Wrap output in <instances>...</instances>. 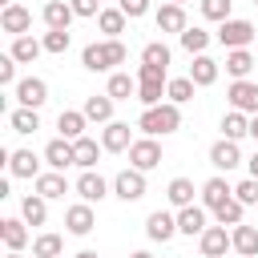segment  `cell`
I'll return each instance as SVG.
<instances>
[{
    "mask_svg": "<svg viewBox=\"0 0 258 258\" xmlns=\"http://www.w3.org/2000/svg\"><path fill=\"white\" fill-rule=\"evenodd\" d=\"M137 129L145 137H169L181 129V109L173 101H161V105H149L141 117H137Z\"/></svg>",
    "mask_w": 258,
    "mask_h": 258,
    "instance_id": "1",
    "label": "cell"
},
{
    "mask_svg": "<svg viewBox=\"0 0 258 258\" xmlns=\"http://www.w3.org/2000/svg\"><path fill=\"white\" fill-rule=\"evenodd\" d=\"M125 44L117 40V36H105V40H93V44H85V52H81V64L89 69V73H109L113 64H125Z\"/></svg>",
    "mask_w": 258,
    "mask_h": 258,
    "instance_id": "2",
    "label": "cell"
},
{
    "mask_svg": "<svg viewBox=\"0 0 258 258\" xmlns=\"http://www.w3.org/2000/svg\"><path fill=\"white\" fill-rule=\"evenodd\" d=\"M218 40H222L226 48H246V44H254V40H258V28H254L250 20L230 16V20H222V24H218Z\"/></svg>",
    "mask_w": 258,
    "mask_h": 258,
    "instance_id": "3",
    "label": "cell"
},
{
    "mask_svg": "<svg viewBox=\"0 0 258 258\" xmlns=\"http://www.w3.org/2000/svg\"><path fill=\"white\" fill-rule=\"evenodd\" d=\"M129 165H133V169H141V173L157 169V165H161V145H157L153 137L133 141V145H129Z\"/></svg>",
    "mask_w": 258,
    "mask_h": 258,
    "instance_id": "4",
    "label": "cell"
},
{
    "mask_svg": "<svg viewBox=\"0 0 258 258\" xmlns=\"http://www.w3.org/2000/svg\"><path fill=\"white\" fill-rule=\"evenodd\" d=\"M113 194L121 198V202H141L145 198V173L141 169H121L117 177H113Z\"/></svg>",
    "mask_w": 258,
    "mask_h": 258,
    "instance_id": "5",
    "label": "cell"
},
{
    "mask_svg": "<svg viewBox=\"0 0 258 258\" xmlns=\"http://www.w3.org/2000/svg\"><path fill=\"white\" fill-rule=\"evenodd\" d=\"M198 246H202V258H226V250H234V238L226 234V226H206Z\"/></svg>",
    "mask_w": 258,
    "mask_h": 258,
    "instance_id": "6",
    "label": "cell"
},
{
    "mask_svg": "<svg viewBox=\"0 0 258 258\" xmlns=\"http://www.w3.org/2000/svg\"><path fill=\"white\" fill-rule=\"evenodd\" d=\"M226 97H230V109H242V113H250V117L258 113V85H254V81H246V77L234 81V85L226 89Z\"/></svg>",
    "mask_w": 258,
    "mask_h": 258,
    "instance_id": "7",
    "label": "cell"
},
{
    "mask_svg": "<svg viewBox=\"0 0 258 258\" xmlns=\"http://www.w3.org/2000/svg\"><path fill=\"white\" fill-rule=\"evenodd\" d=\"M210 165L214 169H238L242 165V149H238V141H230V137H222V141H214L210 145Z\"/></svg>",
    "mask_w": 258,
    "mask_h": 258,
    "instance_id": "8",
    "label": "cell"
},
{
    "mask_svg": "<svg viewBox=\"0 0 258 258\" xmlns=\"http://www.w3.org/2000/svg\"><path fill=\"white\" fill-rule=\"evenodd\" d=\"M12 89H16V101L28 105V109H40V105L48 101V85H44L40 77H24V81H16Z\"/></svg>",
    "mask_w": 258,
    "mask_h": 258,
    "instance_id": "9",
    "label": "cell"
},
{
    "mask_svg": "<svg viewBox=\"0 0 258 258\" xmlns=\"http://www.w3.org/2000/svg\"><path fill=\"white\" fill-rule=\"evenodd\" d=\"M64 226H69V234L85 238V234L97 226V214H93V206H89V202H77V206H69V210H64Z\"/></svg>",
    "mask_w": 258,
    "mask_h": 258,
    "instance_id": "10",
    "label": "cell"
},
{
    "mask_svg": "<svg viewBox=\"0 0 258 258\" xmlns=\"http://www.w3.org/2000/svg\"><path fill=\"white\" fill-rule=\"evenodd\" d=\"M0 28H4L8 36H24V32L32 28V12H28L24 4H8V8L0 12Z\"/></svg>",
    "mask_w": 258,
    "mask_h": 258,
    "instance_id": "11",
    "label": "cell"
},
{
    "mask_svg": "<svg viewBox=\"0 0 258 258\" xmlns=\"http://www.w3.org/2000/svg\"><path fill=\"white\" fill-rule=\"evenodd\" d=\"M206 218H210V210H206V206H181V210H177V234L202 238V230H206Z\"/></svg>",
    "mask_w": 258,
    "mask_h": 258,
    "instance_id": "12",
    "label": "cell"
},
{
    "mask_svg": "<svg viewBox=\"0 0 258 258\" xmlns=\"http://www.w3.org/2000/svg\"><path fill=\"white\" fill-rule=\"evenodd\" d=\"M145 234H149V242H169V238L177 234V218L165 214V210H153V214L145 218Z\"/></svg>",
    "mask_w": 258,
    "mask_h": 258,
    "instance_id": "13",
    "label": "cell"
},
{
    "mask_svg": "<svg viewBox=\"0 0 258 258\" xmlns=\"http://www.w3.org/2000/svg\"><path fill=\"white\" fill-rule=\"evenodd\" d=\"M44 161H48V169H69V165H77L73 141H69V137H56V141H48V145H44Z\"/></svg>",
    "mask_w": 258,
    "mask_h": 258,
    "instance_id": "14",
    "label": "cell"
},
{
    "mask_svg": "<svg viewBox=\"0 0 258 258\" xmlns=\"http://www.w3.org/2000/svg\"><path fill=\"white\" fill-rule=\"evenodd\" d=\"M73 189L81 194V202H89V206H93V202H101V198L109 194V181H105L101 173H93V169H85V173L77 177V185H73Z\"/></svg>",
    "mask_w": 258,
    "mask_h": 258,
    "instance_id": "15",
    "label": "cell"
},
{
    "mask_svg": "<svg viewBox=\"0 0 258 258\" xmlns=\"http://www.w3.org/2000/svg\"><path fill=\"white\" fill-rule=\"evenodd\" d=\"M8 173L12 177H40V161L32 149H12L8 153Z\"/></svg>",
    "mask_w": 258,
    "mask_h": 258,
    "instance_id": "16",
    "label": "cell"
},
{
    "mask_svg": "<svg viewBox=\"0 0 258 258\" xmlns=\"http://www.w3.org/2000/svg\"><path fill=\"white\" fill-rule=\"evenodd\" d=\"M230 198H234V185H230L226 177H210V181L202 185V206H206L210 214H214L222 202H230Z\"/></svg>",
    "mask_w": 258,
    "mask_h": 258,
    "instance_id": "17",
    "label": "cell"
},
{
    "mask_svg": "<svg viewBox=\"0 0 258 258\" xmlns=\"http://www.w3.org/2000/svg\"><path fill=\"white\" fill-rule=\"evenodd\" d=\"M189 24H185V8L181 4H161L157 8V32H185Z\"/></svg>",
    "mask_w": 258,
    "mask_h": 258,
    "instance_id": "18",
    "label": "cell"
},
{
    "mask_svg": "<svg viewBox=\"0 0 258 258\" xmlns=\"http://www.w3.org/2000/svg\"><path fill=\"white\" fill-rule=\"evenodd\" d=\"M101 145H105L109 153H125V149L133 145L129 125H125V121H109V125H105V133H101Z\"/></svg>",
    "mask_w": 258,
    "mask_h": 258,
    "instance_id": "19",
    "label": "cell"
},
{
    "mask_svg": "<svg viewBox=\"0 0 258 258\" xmlns=\"http://www.w3.org/2000/svg\"><path fill=\"white\" fill-rule=\"evenodd\" d=\"M36 194L48 198V202H52V198H64V194H69V177H64V169H48V173H40V177H36Z\"/></svg>",
    "mask_w": 258,
    "mask_h": 258,
    "instance_id": "20",
    "label": "cell"
},
{
    "mask_svg": "<svg viewBox=\"0 0 258 258\" xmlns=\"http://www.w3.org/2000/svg\"><path fill=\"white\" fill-rule=\"evenodd\" d=\"M189 81H194L198 89L214 85V81H218V60H214V56H206V52H198V56H194V64H189Z\"/></svg>",
    "mask_w": 258,
    "mask_h": 258,
    "instance_id": "21",
    "label": "cell"
},
{
    "mask_svg": "<svg viewBox=\"0 0 258 258\" xmlns=\"http://www.w3.org/2000/svg\"><path fill=\"white\" fill-rule=\"evenodd\" d=\"M85 109H60V117H56V129H60V137H69V141H77V137H85Z\"/></svg>",
    "mask_w": 258,
    "mask_h": 258,
    "instance_id": "22",
    "label": "cell"
},
{
    "mask_svg": "<svg viewBox=\"0 0 258 258\" xmlns=\"http://www.w3.org/2000/svg\"><path fill=\"white\" fill-rule=\"evenodd\" d=\"M24 226H28L24 218H4V222H0V238H4L8 250H24V246H28V230H24Z\"/></svg>",
    "mask_w": 258,
    "mask_h": 258,
    "instance_id": "23",
    "label": "cell"
},
{
    "mask_svg": "<svg viewBox=\"0 0 258 258\" xmlns=\"http://www.w3.org/2000/svg\"><path fill=\"white\" fill-rule=\"evenodd\" d=\"M230 238H234V250H238L242 258H258V230H254V226L238 222V226L230 230Z\"/></svg>",
    "mask_w": 258,
    "mask_h": 258,
    "instance_id": "24",
    "label": "cell"
},
{
    "mask_svg": "<svg viewBox=\"0 0 258 258\" xmlns=\"http://www.w3.org/2000/svg\"><path fill=\"white\" fill-rule=\"evenodd\" d=\"M40 16H44V24H48V28H69L77 12H73V4H69V0H48Z\"/></svg>",
    "mask_w": 258,
    "mask_h": 258,
    "instance_id": "25",
    "label": "cell"
},
{
    "mask_svg": "<svg viewBox=\"0 0 258 258\" xmlns=\"http://www.w3.org/2000/svg\"><path fill=\"white\" fill-rule=\"evenodd\" d=\"M20 64H32L40 52H44V40H36V36H12V48H8Z\"/></svg>",
    "mask_w": 258,
    "mask_h": 258,
    "instance_id": "26",
    "label": "cell"
},
{
    "mask_svg": "<svg viewBox=\"0 0 258 258\" xmlns=\"http://www.w3.org/2000/svg\"><path fill=\"white\" fill-rule=\"evenodd\" d=\"M250 69H254V52H250V48H230V52H226V73H230L234 81L250 77Z\"/></svg>",
    "mask_w": 258,
    "mask_h": 258,
    "instance_id": "27",
    "label": "cell"
},
{
    "mask_svg": "<svg viewBox=\"0 0 258 258\" xmlns=\"http://www.w3.org/2000/svg\"><path fill=\"white\" fill-rule=\"evenodd\" d=\"M85 117H89V121H101V125H109V121H113V97H109V93L85 97Z\"/></svg>",
    "mask_w": 258,
    "mask_h": 258,
    "instance_id": "28",
    "label": "cell"
},
{
    "mask_svg": "<svg viewBox=\"0 0 258 258\" xmlns=\"http://www.w3.org/2000/svg\"><path fill=\"white\" fill-rule=\"evenodd\" d=\"M250 133V113H242V109H230L226 117H222V137H230V141H242Z\"/></svg>",
    "mask_w": 258,
    "mask_h": 258,
    "instance_id": "29",
    "label": "cell"
},
{
    "mask_svg": "<svg viewBox=\"0 0 258 258\" xmlns=\"http://www.w3.org/2000/svg\"><path fill=\"white\" fill-rule=\"evenodd\" d=\"M48 198H40V194H28L24 202H20V218L28 222V226H44L48 222V206H44Z\"/></svg>",
    "mask_w": 258,
    "mask_h": 258,
    "instance_id": "30",
    "label": "cell"
},
{
    "mask_svg": "<svg viewBox=\"0 0 258 258\" xmlns=\"http://www.w3.org/2000/svg\"><path fill=\"white\" fill-rule=\"evenodd\" d=\"M105 93H109L113 101H129V97H137V81H133L129 73H113L109 85H105Z\"/></svg>",
    "mask_w": 258,
    "mask_h": 258,
    "instance_id": "31",
    "label": "cell"
},
{
    "mask_svg": "<svg viewBox=\"0 0 258 258\" xmlns=\"http://www.w3.org/2000/svg\"><path fill=\"white\" fill-rule=\"evenodd\" d=\"M8 125H12V133H36L40 129V117H36V109L20 105V109L8 113Z\"/></svg>",
    "mask_w": 258,
    "mask_h": 258,
    "instance_id": "32",
    "label": "cell"
},
{
    "mask_svg": "<svg viewBox=\"0 0 258 258\" xmlns=\"http://www.w3.org/2000/svg\"><path fill=\"white\" fill-rule=\"evenodd\" d=\"M101 149H105V145H97L93 137H77V141H73V153H77V165H81V169H93L97 157H101Z\"/></svg>",
    "mask_w": 258,
    "mask_h": 258,
    "instance_id": "33",
    "label": "cell"
},
{
    "mask_svg": "<svg viewBox=\"0 0 258 258\" xmlns=\"http://www.w3.org/2000/svg\"><path fill=\"white\" fill-rule=\"evenodd\" d=\"M165 198H169V206H194V181L189 177H173L169 185H165Z\"/></svg>",
    "mask_w": 258,
    "mask_h": 258,
    "instance_id": "34",
    "label": "cell"
},
{
    "mask_svg": "<svg viewBox=\"0 0 258 258\" xmlns=\"http://www.w3.org/2000/svg\"><path fill=\"white\" fill-rule=\"evenodd\" d=\"M125 20H129V16H125L121 8H101V16H97V28H101L105 36H121V32H125Z\"/></svg>",
    "mask_w": 258,
    "mask_h": 258,
    "instance_id": "35",
    "label": "cell"
},
{
    "mask_svg": "<svg viewBox=\"0 0 258 258\" xmlns=\"http://www.w3.org/2000/svg\"><path fill=\"white\" fill-rule=\"evenodd\" d=\"M177 40H181V48H185L189 56H198V52H206V44H210V32H206V28H198V24H189V28H185Z\"/></svg>",
    "mask_w": 258,
    "mask_h": 258,
    "instance_id": "36",
    "label": "cell"
},
{
    "mask_svg": "<svg viewBox=\"0 0 258 258\" xmlns=\"http://www.w3.org/2000/svg\"><path fill=\"white\" fill-rule=\"evenodd\" d=\"M60 250H64V238L60 234H40L32 242V258H60Z\"/></svg>",
    "mask_w": 258,
    "mask_h": 258,
    "instance_id": "37",
    "label": "cell"
},
{
    "mask_svg": "<svg viewBox=\"0 0 258 258\" xmlns=\"http://www.w3.org/2000/svg\"><path fill=\"white\" fill-rule=\"evenodd\" d=\"M194 89H198V85H194L189 77H173V81L165 85V97H169L173 105H185V101H194Z\"/></svg>",
    "mask_w": 258,
    "mask_h": 258,
    "instance_id": "38",
    "label": "cell"
},
{
    "mask_svg": "<svg viewBox=\"0 0 258 258\" xmlns=\"http://www.w3.org/2000/svg\"><path fill=\"white\" fill-rule=\"evenodd\" d=\"M69 44H73L69 28H48V32H44V52L60 56V52H69Z\"/></svg>",
    "mask_w": 258,
    "mask_h": 258,
    "instance_id": "39",
    "label": "cell"
},
{
    "mask_svg": "<svg viewBox=\"0 0 258 258\" xmlns=\"http://www.w3.org/2000/svg\"><path fill=\"white\" fill-rule=\"evenodd\" d=\"M242 210H246V206H242L238 198H230V202H222V206L214 210V218H218V226H238V222H242Z\"/></svg>",
    "mask_w": 258,
    "mask_h": 258,
    "instance_id": "40",
    "label": "cell"
},
{
    "mask_svg": "<svg viewBox=\"0 0 258 258\" xmlns=\"http://www.w3.org/2000/svg\"><path fill=\"white\" fill-rule=\"evenodd\" d=\"M169 56H173V52H169V44H161V40H153V44L141 48V60H145V64H161V69H169Z\"/></svg>",
    "mask_w": 258,
    "mask_h": 258,
    "instance_id": "41",
    "label": "cell"
},
{
    "mask_svg": "<svg viewBox=\"0 0 258 258\" xmlns=\"http://www.w3.org/2000/svg\"><path fill=\"white\" fill-rule=\"evenodd\" d=\"M230 4H234V0H202V16L222 24V20H230Z\"/></svg>",
    "mask_w": 258,
    "mask_h": 258,
    "instance_id": "42",
    "label": "cell"
},
{
    "mask_svg": "<svg viewBox=\"0 0 258 258\" xmlns=\"http://www.w3.org/2000/svg\"><path fill=\"white\" fill-rule=\"evenodd\" d=\"M137 85H169V81H165V69H161V64H145V60H141Z\"/></svg>",
    "mask_w": 258,
    "mask_h": 258,
    "instance_id": "43",
    "label": "cell"
},
{
    "mask_svg": "<svg viewBox=\"0 0 258 258\" xmlns=\"http://www.w3.org/2000/svg\"><path fill=\"white\" fill-rule=\"evenodd\" d=\"M234 198H238L242 206H258V177L238 181V185H234Z\"/></svg>",
    "mask_w": 258,
    "mask_h": 258,
    "instance_id": "44",
    "label": "cell"
},
{
    "mask_svg": "<svg viewBox=\"0 0 258 258\" xmlns=\"http://www.w3.org/2000/svg\"><path fill=\"white\" fill-rule=\"evenodd\" d=\"M161 97H165V85H137V101L149 109V105H161Z\"/></svg>",
    "mask_w": 258,
    "mask_h": 258,
    "instance_id": "45",
    "label": "cell"
},
{
    "mask_svg": "<svg viewBox=\"0 0 258 258\" xmlns=\"http://www.w3.org/2000/svg\"><path fill=\"white\" fill-rule=\"evenodd\" d=\"M16 56L8 52V56H0V85H16Z\"/></svg>",
    "mask_w": 258,
    "mask_h": 258,
    "instance_id": "46",
    "label": "cell"
},
{
    "mask_svg": "<svg viewBox=\"0 0 258 258\" xmlns=\"http://www.w3.org/2000/svg\"><path fill=\"white\" fill-rule=\"evenodd\" d=\"M117 8H121L129 20H137V16H145V12H149V0H117Z\"/></svg>",
    "mask_w": 258,
    "mask_h": 258,
    "instance_id": "47",
    "label": "cell"
},
{
    "mask_svg": "<svg viewBox=\"0 0 258 258\" xmlns=\"http://www.w3.org/2000/svg\"><path fill=\"white\" fill-rule=\"evenodd\" d=\"M69 4H73V12H77V16H101L97 0H69Z\"/></svg>",
    "mask_w": 258,
    "mask_h": 258,
    "instance_id": "48",
    "label": "cell"
},
{
    "mask_svg": "<svg viewBox=\"0 0 258 258\" xmlns=\"http://www.w3.org/2000/svg\"><path fill=\"white\" fill-rule=\"evenodd\" d=\"M246 165H250V177H258V153H254V157H250Z\"/></svg>",
    "mask_w": 258,
    "mask_h": 258,
    "instance_id": "49",
    "label": "cell"
},
{
    "mask_svg": "<svg viewBox=\"0 0 258 258\" xmlns=\"http://www.w3.org/2000/svg\"><path fill=\"white\" fill-rule=\"evenodd\" d=\"M250 137H254V141H258V113H254V117H250Z\"/></svg>",
    "mask_w": 258,
    "mask_h": 258,
    "instance_id": "50",
    "label": "cell"
},
{
    "mask_svg": "<svg viewBox=\"0 0 258 258\" xmlns=\"http://www.w3.org/2000/svg\"><path fill=\"white\" fill-rule=\"evenodd\" d=\"M77 258H101V254H97V250H81Z\"/></svg>",
    "mask_w": 258,
    "mask_h": 258,
    "instance_id": "51",
    "label": "cell"
},
{
    "mask_svg": "<svg viewBox=\"0 0 258 258\" xmlns=\"http://www.w3.org/2000/svg\"><path fill=\"white\" fill-rule=\"evenodd\" d=\"M129 258H153V254H149V250H133Z\"/></svg>",
    "mask_w": 258,
    "mask_h": 258,
    "instance_id": "52",
    "label": "cell"
},
{
    "mask_svg": "<svg viewBox=\"0 0 258 258\" xmlns=\"http://www.w3.org/2000/svg\"><path fill=\"white\" fill-rule=\"evenodd\" d=\"M4 258H24V254H20V250H8V254H4Z\"/></svg>",
    "mask_w": 258,
    "mask_h": 258,
    "instance_id": "53",
    "label": "cell"
},
{
    "mask_svg": "<svg viewBox=\"0 0 258 258\" xmlns=\"http://www.w3.org/2000/svg\"><path fill=\"white\" fill-rule=\"evenodd\" d=\"M0 4H4V8H8V4H16V0H0Z\"/></svg>",
    "mask_w": 258,
    "mask_h": 258,
    "instance_id": "54",
    "label": "cell"
},
{
    "mask_svg": "<svg viewBox=\"0 0 258 258\" xmlns=\"http://www.w3.org/2000/svg\"><path fill=\"white\" fill-rule=\"evenodd\" d=\"M169 4H185V0H169Z\"/></svg>",
    "mask_w": 258,
    "mask_h": 258,
    "instance_id": "55",
    "label": "cell"
},
{
    "mask_svg": "<svg viewBox=\"0 0 258 258\" xmlns=\"http://www.w3.org/2000/svg\"><path fill=\"white\" fill-rule=\"evenodd\" d=\"M254 4H258V0H254Z\"/></svg>",
    "mask_w": 258,
    "mask_h": 258,
    "instance_id": "56",
    "label": "cell"
},
{
    "mask_svg": "<svg viewBox=\"0 0 258 258\" xmlns=\"http://www.w3.org/2000/svg\"><path fill=\"white\" fill-rule=\"evenodd\" d=\"M254 44H258V40H254Z\"/></svg>",
    "mask_w": 258,
    "mask_h": 258,
    "instance_id": "57",
    "label": "cell"
}]
</instances>
